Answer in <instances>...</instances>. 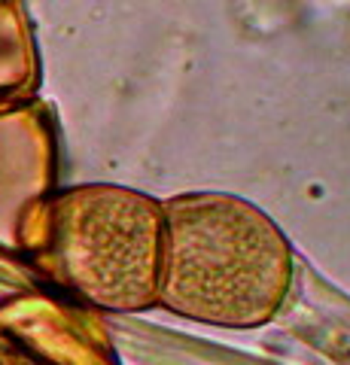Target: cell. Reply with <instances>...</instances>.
Wrapping results in <instances>:
<instances>
[{
  "label": "cell",
  "mask_w": 350,
  "mask_h": 365,
  "mask_svg": "<svg viewBox=\"0 0 350 365\" xmlns=\"http://www.w3.org/2000/svg\"><path fill=\"white\" fill-rule=\"evenodd\" d=\"M165 237L155 304L189 323L259 329L289 299L292 244L259 204L232 192L162 201Z\"/></svg>",
  "instance_id": "obj_1"
},
{
  "label": "cell",
  "mask_w": 350,
  "mask_h": 365,
  "mask_svg": "<svg viewBox=\"0 0 350 365\" xmlns=\"http://www.w3.org/2000/svg\"><path fill=\"white\" fill-rule=\"evenodd\" d=\"M162 201L119 182L58 189L43 207L25 262L46 283L98 314L155 307L162 271Z\"/></svg>",
  "instance_id": "obj_2"
},
{
  "label": "cell",
  "mask_w": 350,
  "mask_h": 365,
  "mask_svg": "<svg viewBox=\"0 0 350 365\" xmlns=\"http://www.w3.org/2000/svg\"><path fill=\"white\" fill-rule=\"evenodd\" d=\"M58 192V131L37 98L0 107V256L25 262L43 207Z\"/></svg>",
  "instance_id": "obj_3"
},
{
  "label": "cell",
  "mask_w": 350,
  "mask_h": 365,
  "mask_svg": "<svg viewBox=\"0 0 350 365\" xmlns=\"http://www.w3.org/2000/svg\"><path fill=\"white\" fill-rule=\"evenodd\" d=\"M0 365H119L98 311L52 289L0 299Z\"/></svg>",
  "instance_id": "obj_4"
},
{
  "label": "cell",
  "mask_w": 350,
  "mask_h": 365,
  "mask_svg": "<svg viewBox=\"0 0 350 365\" xmlns=\"http://www.w3.org/2000/svg\"><path fill=\"white\" fill-rule=\"evenodd\" d=\"M40 86V52L25 0H0V107L28 101Z\"/></svg>",
  "instance_id": "obj_5"
}]
</instances>
